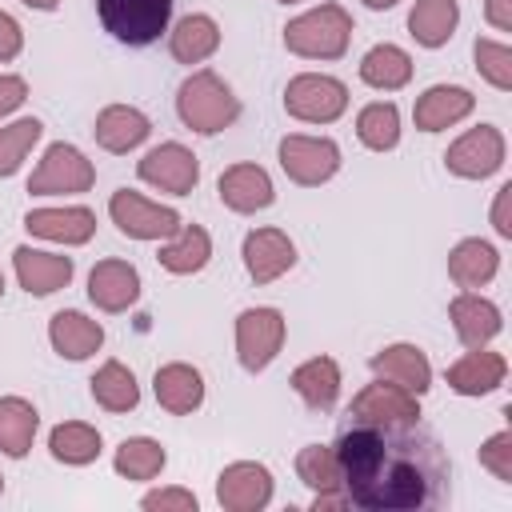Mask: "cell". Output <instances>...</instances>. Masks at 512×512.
I'll list each match as a JSON object with an SVG mask.
<instances>
[{"instance_id":"obj_1","label":"cell","mask_w":512,"mask_h":512,"mask_svg":"<svg viewBox=\"0 0 512 512\" xmlns=\"http://www.w3.org/2000/svg\"><path fill=\"white\" fill-rule=\"evenodd\" d=\"M340 488L348 504L368 512H424L448 500L452 464L420 420H360L348 416L336 432Z\"/></svg>"},{"instance_id":"obj_2","label":"cell","mask_w":512,"mask_h":512,"mask_svg":"<svg viewBox=\"0 0 512 512\" xmlns=\"http://www.w3.org/2000/svg\"><path fill=\"white\" fill-rule=\"evenodd\" d=\"M176 112H180V120H184L192 132L212 136V132H224V128L240 116V100L232 96V88H228L216 72L200 68V72H192V76L180 84V92H176Z\"/></svg>"},{"instance_id":"obj_3","label":"cell","mask_w":512,"mask_h":512,"mask_svg":"<svg viewBox=\"0 0 512 512\" xmlns=\"http://www.w3.org/2000/svg\"><path fill=\"white\" fill-rule=\"evenodd\" d=\"M352 40V16L340 4H320L284 28V48L308 60H336L348 52Z\"/></svg>"},{"instance_id":"obj_4","label":"cell","mask_w":512,"mask_h":512,"mask_svg":"<svg viewBox=\"0 0 512 512\" xmlns=\"http://www.w3.org/2000/svg\"><path fill=\"white\" fill-rule=\"evenodd\" d=\"M96 16L108 36L128 48H144L160 40L172 20V0H96Z\"/></svg>"},{"instance_id":"obj_5","label":"cell","mask_w":512,"mask_h":512,"mask_svg":"<svg viewBox=\"0 0 512 512\" xmlns=\"http://www.w3.org/2000/svg\"><path fill=\"white\" fill-rule=\"evenodd\" d=\"M284 108L296 120L308 124H332L344 108H348V88L336 76H320V72H304L296 80H288L284 88Z\"/></svg>"},{"instance_id":"obj_6","label":"cell","mask_w":512,"mask_h":512,"mask_svg":"<svg viewBox=\"0 0 512 512\" xmlns=\"http://www.w3.org/2000/svg\"><path fill=\"white\" fill-rule=\"evenodd\" d=\"M96 180L92 164L84 160L80 148L72 144H48L44 160L36 164V172L28 176V192L32 196H64V192H88Z\"/></svg>"},{"instance_id":"obj_7","label":"cell","mask_w":512,"mask_h":512,"mask_svg":"<svg viewBox=\"0 0 512 512\" xmlns=\"http://www.w3.org/2000/svg\"><path fill=\"white\" fill-rule=\"evenodd\" d=\"M284 344V316L276 308H244L236 316V356L248 372H264Z\"/></svg>"},{"instance_id":"obj_8","label":"cell","mask_w":512,"mask_h":512,"mask_svg":"<svg viewBox=\"0 0 512 512\" xmlns=\"http://www.w3.org/2000/svg\"><path fill=\"white\" fill-rule=\"evenodd\" d=\"M108 212H112V224L132 240H164V236H176V228H180V216L172 208L152 204L132 188L112 192Z\"/></svg>"},{"instance_id":"obj_9","label":"cell","mask_w":512,"mask_h":512,"mask_svg":"<svg viewBox=\"0 0 512 512\" xmlns=\"http://www.w3.org/2000/svg\"><path fill=\"white\" fill-rule=\"evenodd\" d=\"M280 168L288 172V180L312 188L336 176L340 168V148L328 136H284L280 140Z\"/></svg>"},{"instance_id":"obj_10","label":"cell","mask_w":512,"mask_h":512,"mask_svg":"<svg viewBox=\"0 0 512 512\" xmlns=\"http://www.w3.org/2000/svg\"><path fill=\"white\" fill-rule=\"evenodd\" d=\"M444 164H448L452 176H464V180H484V176H492V172L504 164V136H500V128H492V124L468 128V132L444 152Z\"/></svg>"},{"instance_id":"obj_11","label":"cell","mask_w":512,"mask_h":512,"mask_svg":"<svg viewBox=\"0 0 512 512\" xmlns=\"http://www.w3.org/2000/svg\"><path fill=\"white\" fill-rule=\"evenodd\" d=\"M136 172H140L144 184H152V188H160V192L188 196V192L196 188V180H200V160H196L184 144L168 140V144L152 148V152L136 164Z\"/></svg>"},{"instance_id":"obj_12","label":"cell","mask_w":512,"mask_h":512,"mask_svg":"<svg viewBox=\"0 0 512 512\" xmlns=\"http://www.w3.org/2000/svg\"><path fill=\"white\" fill-rule=\"evenodd\" d=\"M216 500L228 512H260L272 500V472L256 460L228 464L216 480Z\"/></svg>"},{"instance_id":"obj_13","label":"cell","mask_w":512,"mask_h":512,"mask_svg":"<svg viewBox=\"0 0 512 512\" xmlns=\"http://www.w3.org/2000/svg\"><path fill=\"white\" fill-rule=\"evenodd\" d=\"M296 264V244L280 228H256L244 236V268L256 284H272Z\"/></svg>"},{"instance_id":"obj_14","label":"cell","mask_w":512,"mask_h":512,"mask_svg":"<svg viewBox=\"0 0 512 512\" xmlns=\"http://www.w3.org/2000/svg\"><path fill=\"white\" fill-rule=\"evenodd\" d=\"M16 280L24 292L32 296H52L60 288H68L72 280V256H56V252H36V248H16Z\"/></svg>"},{"instance_id":"obj_15","label":"cell","mask_w":512,"mask_h":512,"mask_svg":"<svg viewBox=\"0 0 512 512\" xmlns=\"http://www.w3.org/2000/svg\"><path fill=\"white\" fill-rule=\"evenodd\" d=\"M140 296V272L124 260H100L88 272V300L104 312H124Z\"/></svg>"},{"instance_id":"obj_16","label":"cell","mask_w":512,"mask_h":512,"mask_svg":"<svg viewBox=\"0 0 512 512\" xmlns=\"http://www.w3.org/2000/svg\"><path fill=\"white\" fill-rule=\"evenodd\" d=\"M372 372L380 380H392V384L408 388L412 396L428 392V384H432V364H428V356L416 344H388V348H380L372 356Z\"/></svg>"},{"instance_id":"obj_17","label":"cell","mask_w":512,"mask_h":512,"mask_svg":"<svg viewBox=\"0 0 512 512\" xmlns=\"http://www.w3.org/2000/svg\"><path fill=\"white\" fill-rule=\"evenodd\" d=\"M448 316L456 324V336L464 348H484L496 332H500V308L476 292H460L452 304H448Z\"/></svg>"},{"instance_id":"obj_18","label":"cell","mask_w":512,"mask_h":512,"mask_svg":"<svg viewBox=\"0 0 512 512\" xmlns=\"http://www.w3.org/2000/svg\"><path fill=\"white\" fill-rule=\"evenodd\" d=\"M348 416H360V420H400V424H408V420H420V404H416V396L408 388H400L392 380H380V384H368L352 400Z\"/></svg>"},{"instance_id":"obj_19","label":"cell","mask_w":512,"mask_h":512,"mask_svg":"<svg viewBox=\"0 0 512 512\" xmlns=\"http://www.w3.org/2000/svg\"><path fill=\"white\" fill-rule=\"evenodd\" d=\"M472 104H476V100H472L468 88H460V84H436V88H428V92L416 100L412 116H416V128L440 132V128L460 124V120L472 112Z\"/></svg>"},{"instance_id":"obj_20","label":"cell","mask_w":512,"mask_h":512,"mask_svg":"<svg viewBox=\"0 0 512 512\" xmlns=\"http://www.w3.org/2000/svg\"><path fill=\"white\" fill-rule=\"evenodd\" d=\"M272 180L260 164H232L228 172H220V200L232 212H260L272 204Z\"/></svg>"},{"instance_id":"obj_21","label":"cell","mask_w":512,"mask_h":512,"mask_svg":"<svg viewBox=\"0 0 512 512\" xmlns=\"http://www.w3.org/2000/svg\"><path fill=\"white\" fill-rule=\"evenodd\" d=\"M24 228L56 244H84L96 232V216L88 208H36L24 216Z\"/></svg>"},{"instance_id":"obj_22","label":"cell","mask_w":512,"mask_h":512,"mask_svg":"<svg viewBox=\"0 0 512 512\" xmlns=\"http://www.w3.org/2000/svg\"><path fill=\"white\" fill-rule=\"evenodd\" d=\"M508 376V360L500 352H484V348H472L464 360H456L448 368V384L460 392V396H484V392H496Z\"/></svg>"},{"instance_id":"obj_23","label":"cell","mask_w":512,"mask_h":512,"mask_svg":"<svg viewBox=\"0 0 512 512\" xmlns=\"http://www.w3.org/2000/svg\"><path fill=\"white\" fill-rule=\"evenodd\" d=\"M152 388H156L160 408H168L172 416H188V412H196L200 400H204V376H200L192 364H164V368L156 372Z\"/></svg>"},{"instance_id":"obj_24","label":"cell","mask_w":512,"mask_h":512,"mask_svg":"<svg viewBox=\"0 0 512 512\" xmlns=\"http://www.w3.org/2000/svg\"><path fill=\"white\" fill-rule=\"evenodd\" d=\"M96 144L108 148V152H132L136 144H144V136L152 132L148 116L140 108H128V104H112L96 116Z\"/></svg>"},{"instance_id":"obj_25","label":"cell","mask_w":512,"mask_h":512,"mask_svg":"<svg viewBox=\"0 0 512 512\" xmlns=\"http://www.w3.org/2000/svg\"><path fill=\"white\" fill-rule=\"evenodd\" d=\"M48 340L64 360H84L104 344V328L96 320H88L84 312H56L48 324Z\"/></svg>"},{"instance_id":"obj_26","label":"cell","mask_w":512,"mask_h":512,"mask_svg":"<svg viewBox=\"0 0 512 512\" xmlns=\"http://www.w3.org/2000/svg\"><path fill=\"white\" fill-rule=\"evenodd\" d=\"M292 388L308 408L328 412L340 396V364L332 356H312L292 372Z\"/></svg>"},{"instance_id":"obj_27","label":"cell","mask_w":512,"mask_h":512,"mask_svg":"<svg viewBox=\"0 0 512 512\" xmlns=\"http://www.w3.org/2000/svg\"><path fill=\"white\" fill-rule=\"evenodd\" d=\"M456 20H460L456 0H416L412 12H408V28H412L416 44H424V48L448 44L452 32H456Z\"/></svg>"},{"instance_id":"obj_28","label":"cell","mask_w":512,"mask_h":512,"mask_svg":"<svg viewBox=\"0 0 512 512\" xmlns=\"http://www.w3.org/2000/svg\"><path fill=\"white\" fill-rule=\"evenodd\" d=\"M168 48H172V56H176L180 64H200V60H208V56L220 48V28H216L212 16L192 12V16H184V20L172 28Z\"/></svg>"},{"instance_id":"obj_29","label":"cell","mask_w":512,"mask_h":512,"mask_svg":"<svg viewBox=\"0 0 512 512\" xmlns=\"http://www.w3.org/2000/svg\"><path fill=\"white\" fill-rule=\"evenodd\" d=\"M500 268V256L488 240H460L452 252H448V276L460 284V288H480L496 276Z\"/></svg>"},{"instance_id":"obj_30","label":"cell","mask_w":512,"mask_h":512,"mask_svg":"<svg viewBox=\"0 0 512 512\" xmlns=\"http://www.w3.org/2000/svg\"><path fill=\"white\" fill-rule=\"evenodd\" d=\"M36 428H40V416L28 400H20V396L0 400V452L4 456H12V460L28 456L32 440H36Z\"/></svg>"},{"instance_id":"obj_31","label":"cell","mask_w":512,"mask_h":512,"mask_svg":"<svg viewBox=\"0 0 512 512\" xmlns=\"http://www.w3.org/2000/svg\"><path fill=\"white\" fill-rule=\"evenodd\" d=\"M208 256H212V240H208V232L196 228V224H180L176 236H172L168 244H160V264H164L168 272H176V276L200 272V268L208 264Z\"/></svg>"},{"instance_id":"obj_32","label":"cell","mask_w":512,"mask_h":512,"mask_svg":"<svg viewBox=\"0 0 512 512\" xmlns=\"http://www.w3.org/2000/svg\"><path fill=\"white\" fill-rule=\"evenodd\" d=\"M360 80L380 88V92H396L412 80V56L396 44H376L364 60H360Z\"/></svg>"},{"instance_id":"obj_33","label":"cell","mask_w":512,"mask_h":512,"mask_svg":"<svg viewBox=\"0 0 512 512\" xmlns=\"http://www.w3.org/2000/svg\"><path fill=\"white\" fill-rule=\"evenodd\" d=\"M92 400L108 412H128L140 404V388H136V376L132 368H124L120 360H108L96 376H92Z\"/></svg>"},{"instance_id":"obj_34","label":"cell","mask_w":512,"mask_h":512,"mask_svg":"<svg viewBox=\"0 0 512 512\" xmlns=\"http://www.w3.org/2000/svg\"><path fill=\"white\" fill-rule=\"evenodd\" d=\"M48 448L60 464H92L100 456V432L92 424H80V420H68V424H56L52 436H48Z\"/></svg>"},{"instance_id":"obj_35","label":"cell","mask_w":512,"mask_h":512,"mask_svg":"<svg viewBox=\"0 0 512 512\" xmlns=\"http://www.w3.org/2000/svg\"><path fill=\"white\" fill-rule=\"evenodd\" d=\"M356 136H360V144L372 148V152L396 148V140H400V112H396V104L384 100V104L360 108V116H356Z\"/></svg>"},{"instance_id":"obj_36","label":"cell","mask_w":512,"mask_h":512,"mask_svg":"<svg viewBox=\"0 0 512 512\" xmlns=\"http://www.w3.org/2000/svg\"><path fill=\"white\" fill-rule=\"evenodd\" d=\"M164 460H168L164 448L156 440H148V436H132V440H124L116 448V472L124 480H152V476H160Z\"/></svg>"},{"instance_id":"obj_37","label":"cell","mask_w":512,"mask_h":512,"mask_svg":"<svg viewBox=\"0 0 512 512\" xmlns=\"http://www.w3.org/2000/svg\"><path fill=\"white\" fill-rule=\"evenodd\" d=\"M296 476L320 496V492H344L340 488V464H336V452L324 448V444H308L300 448L296 456Z\"/></svg>"},{"instance_id":"obj_38","label":"cell","mask_w":512,"mask_h":512,"mask_svg":"<svg viewBox=\"0 0 512 512\" xmlns=\"http://www.w3.org/2000/svg\"><path fill=\"white\" fill-rule=\"evenodd\" d=\"M40 132H44V124H40L36 116L0 128V176H12V172L24 164V156H28L32 144L40 140Z\"/></svg>"},{"instance_id":"obj_39","label":"cell","mask_w":512,"mask_h":512,"mask_svg":"<svg viewBox=\"0 0 512 512\" xmlns=\"http://www.w3.org/2000/svg\"><path fill=\"white\" fill-rule=\"evenodd\" d=\"M472 56H476L480 76H484L492 88H500V92L512 88V48H508V44H500V40H476Z\"/></svg>"},{"instance_id":"obj_40","label":"cell","mask_w":512,"mask_h":512,"mask_svg":"<svg viewBox=\"0 0 512 512\" xmlns=\"http://www.w3.org/2000/svg\"><path fill=\"white\" fill-rule=\"evenodd\" d=\"M480 464H484L496 480L512 484V432H508V428L496 432V436H488V440L480 444Z\"/></svg>"},{"instance_id":"obj_41","label":"cell","mask_w":512,"mask_h":512,"mask_svg":"<svg viewBox=\"0 0 512 512\" xmlns=\"http://www.w3.org/2000/svg\"><path fill=\"white\" fill-rule=\"evenodd\" d=\"M140 508H148V512H168V508H176V512H196V496L184 492V488H160V492H148V496L140 500Z\"/></svg>"},{"instance_id":"obj_42","label":"cell","mask_w":512,"mask_h":512,"mask_svg":"<svg viewBox=\"0 0 512 512\" xmlns=\"http://www.w3.org/2000/svg\"><path fill=\"white\" fill-rule=\"evenodd\" d=\"M492 228H496L504 240H512V184H504V188L496 192V204H492Z\"/></svg>"},{"instance_id":"obj_43","label":"cell","mask_w":512,"mask_h":512,"mask_svg":"<svg viewBox=\"0 0 512 512\" xmlns=\"http://www.w3.org/2000/svg\"><path fill=\"white\" fill-rule=\"evenodd\" d=\"M24 100H28L24 76H0V116H8L12 108H20Z\"/></svg>"},{"instance_id":"obj_44","label":"cell","mask_w":512,"mask_h":512,"mask_svg":"<svg viewBox=\"0 0 512 512\" xmlns=\"http://www.w3.org/2000/svg\"><path fill=\"white\" fill-rule=\"evenodd\" d=\"M20 44H24L20 24H16L8 12H0V60H12V56L20 52Z\"/></svg>"},{"instance_id":"obj_45","label":"cell","mask_w":512,"mask_h":512,"mask_svg":"<svg viewBox=\"0 0 512 512\" xmlns=\"http://www.w3.org/2000/svg\"><path fill=\"white\" fill-rule=\"evenodd\" d=\"M484 16H488L492 28L512 32V0H488V4H484Z\"/></svg>"},{"instance_id":"obj_46","label":"cell","mask_w":512,"mask_h":512,"mask_svg":"<svg viewBox=\"0 0 512 512\" xmlns=\"http://www.w3.org/2000/svg\"><path fill=\"white\" fill-rule=\"evenodd\" d=\"M20 4H28V8H40V12H52L60 0H20Z\"/></svg>"},{"instance_id":"obj_47","label":"cell","mask_w":512,"mask_h":512,"mask_svg":"<svg viewBox=\"0 0 512 512\" xmlns=\"http://www.w3.org/2000/svg\"><path fill=\"white\" fill-rule=\"evenodd\" d=\"M368 8H392V4H400V0H364Z\"/></svg>"},{"instance_id":"obj_48","label":"cell","mask_w":512,"mask_h":512,"mask_svg":"<svg viewBox=\"0 0 512 512\" xmlns=\"http://www.w3.org/2000/svg\"><path fill=\"white\" fill-rule=\"evenodd\" d=\"M0 292H4V272H0Z\"/></svg>"},{"instance_id":"obj_49","label":"cell","mask_w":512,"mask_h":512,"mask_svg":"<svg viewBox=\"0 0 512 512\" xmlns=\"http://www.w3.org/2000/svg\"><path fill=\"white\" fill-rule=\"evenodd\" d=\"M0 492H4V476H0Z\"/></svg>"},{"instance_id":"obj_50","label":"cell","mask_w":512,"mask_h":512,"mask_svg":"<svg viewBox=\"0 0 512 512\" xmlns=\"http://www.w3.org/2000/svg\"><path fill=\"white\" fill-rule=\"evenodd\" d=\"M284 4H292V0H284Z\"/></svg>"}]
</instances>
